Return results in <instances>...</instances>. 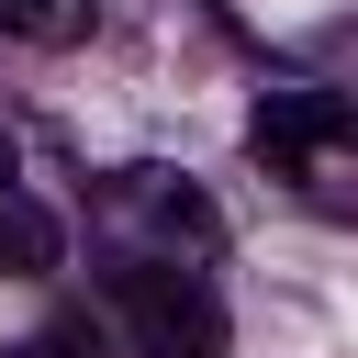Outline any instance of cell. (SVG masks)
<instances>
[{
    "label": "cell",
    "mask_w": 358,
    "mask_h": 358,
    "mask_svg": "<svg viewBox=\"0 0 358 358\" xmlns=\"http://www.w3.org/2000/svg\"><path fill=\"white\" fill-rule=\"evenodd\" d=\"M112 313H123L134 358H224V291L201 268H179V257H123Z\"/></svg>",
    "instance_id": "6da1fadb"
},
{
    "label": "cell",
    "mask_w": 358,
    "mask_h": 358,
    "mask_svg": "<svg viewBox=\"0 0 358 358\" xmlns=\"http://www.w3.org/2000/svg\"><path fill=\"white\" fill-rule=\"evenodd\" d=\"M22 268H56V224H45V201L22 190L11 134H0V280H22Z\"/></svg>",
    "instance_id": "7a4b0ae2"
},
{
    "label": "cell",
    "mask_w": 358,
    "mask_h": 358,
    "mask_svg": "<svg viewBox=\"0 0 358 358\" xmlns=\"http://www.w3.org/2000/svg\"><path fill=\"white\" fill-rule=\"evenodd\" d=\"M0 34H22V45H78V34H90V0H0Z\"/></svg>",
    "instance_id": "3957f363"
},
{
    "label": "cell",
    "mask_w": 358,
    "mask_h": 358,
    "mask_svg": "<svg viewBox=\"0 0 358 358\" xmlns=\"http://www.w3.org/2000/svg\"><path fill=\"white\" fill-rule=\"evenodd\" d=\"M0 358H112L90 324H45V336H22V347H0Z\"/></svg>",
    "instance_id": "277c9868"
}]
</instances>
